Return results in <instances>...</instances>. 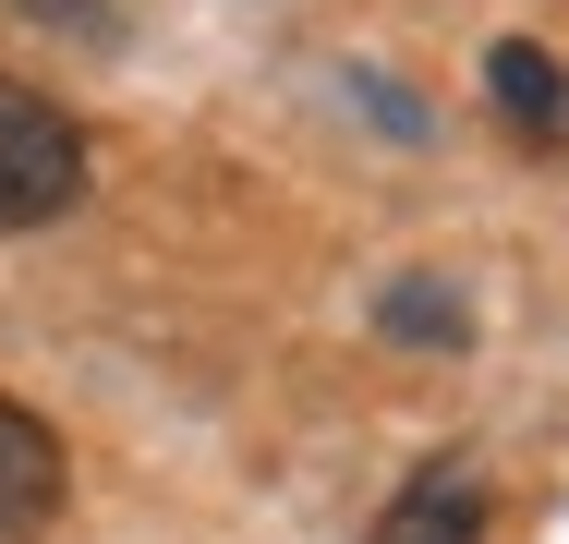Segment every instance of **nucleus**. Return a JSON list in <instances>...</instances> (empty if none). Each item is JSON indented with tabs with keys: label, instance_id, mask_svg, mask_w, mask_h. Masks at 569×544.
<instances>
[{
	"label": "nucleus",
	"instance_id": "f257e3e1",
	"mask_svg": "<svg viewBox=\"0 0 569 544\" xmlns=\"http://www.w3.org/2000/svg\"><path fill=\"white\" fill-rule=\"evenodd\" d=\"M73 194H86V133H73V109L0 73V230H49Z\"/></svg>",
	"mask_w": 569,
	"mask_h": 544
},
{
	"label": "nucleus",
	"instance_id": "f03ea898",
	"mask_svg": "<svg viewBox=\"0 0 569 544\" xmlns=\"http://www.w3.org/2000/svg\"><path fill=\"white\" fill-rule=\"evenodd\" d=\"M49 508H61V435L37 424L24 400H0V544L37 533Z\"/></svg>",
	"mask_w": 569,
	"mask_h": 544
},
{
	"label": "nucleus",
	"instance_id": "7ed1b4c3",
	"mask_svg": "<svg viewBox=\"0 0 569 544\" xmlns=\"http://www.w3.org/2000/svg\"><path fill=\"white\" fill-rule=\"evenodd\" d=\"M472 533H485V472L472 460H437V472L400 484V508H388L376 544H472Z\"/></svg>",
	"mask_w": 569,
	"mask_h": 544
},
{
	"label": "nucleus",
	"instance_id": "20e7f679",
	"mask_svg": "<svg viewBox=\"0 0 569 544\" xmlns=\"http://www.w3.org/2000/svg\"><path fill=\"white\" fill-rule=\"evenodd\" d=\"M485 98L509 109L521 133H569V73L533 49V37H497V49H485Z\"/></svg>",
	"mask_w": 569,
	"mask_h": 544
},
{
	"label": "nucleus",
	"instance_id": "39448f33",
	"mask_svg": "<svg viewBox=\"0 0 569 544\" xmlns=\"http://www.w3.org/2000/svg\"><path fill=\"white\" fill-rule=\"evenodd\" d=\"M376 326H388L400 351H460V303L437 291V279H400V291L376 303Z\"/></svg>",
	"mask_w": 569,
	"mask_h": 544
}]
</instances>
